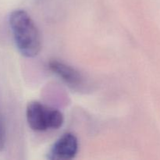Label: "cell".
<instances>
[{
	"label": "cell",
	"instance_id": "6da1fadb",
	"mask_svg": "<svg viewBox=\"0 0 160 160\" xmlns=\"http://www.w3.org/2000/svg\"><path fill=\"white\" fill-rule=\"evenodd\" d=\"M9 22L20 52L26 57L38 56L42 48V41L38 29L31 16L23 9H17L10 13Z\"/></svg>",
	"mask_w": 160,
	"mask_h": 160
},
{
	"label": "cell",
	"instance_id": "7a4b0ae2",
	"mask_svg": "<svg viewBox=\"0 0 160 160\" xmlns=\"http://www.w3.org/2000/svg\"><path fill=\"white\" fill-rule=\"evenodd\" d=\"M26 117L29 127L35 131L57 130L62 127L64 121L60 111L36 101L28 105Z\"/></svg>",
	"mask_w": 160,
	"mask_h": 160
},
{
	"label": "cell",
	"instance_id": "3957f363",
	"mask_svg": "<svg viewBox=\"0 0 160 160\" xmlns=\"http://www.w3.org/2000/svg\"><path fill=\"white\" fill-rule=\"evenodd\" d=\"M78 146V138L72 133H66L53 144L47 158L51 160L71 159L76 156Z\"/></svg>",
	"mask_w": 160,
	"mask_h": 160
},
{
	"label": "cell",
	"instance_id": "277c9868",
	"mask_svg": "<svg viewBox=\"0 0 160 160\" xmlns=\"http://www.w3.org/2000/svg\"><path fill=\"white\" fill-rule=\"evenodd\" d=\"M48 67L51 71L73 88H78L84 84V78L80 72L64 62L52 59L48 62Z\"/></svg>",
	"mask_w": 160,
	"mask_h": 160
},
{
	"label": "cell",
	"instance_id": "5b68a950",
	"mask_svg": "<svg viewBox=\"0 0 160 160\" xmlns=\"http://www.w3.org/2000/svg\"><path fill=\"white\" fill-rule=\"evenodd\" d=\"M6 145V126L3 119L0 117V152L2 151Z\"/></svg>",
	"mask_w": 160,
	"mask_h": 160
}]
</instances>
